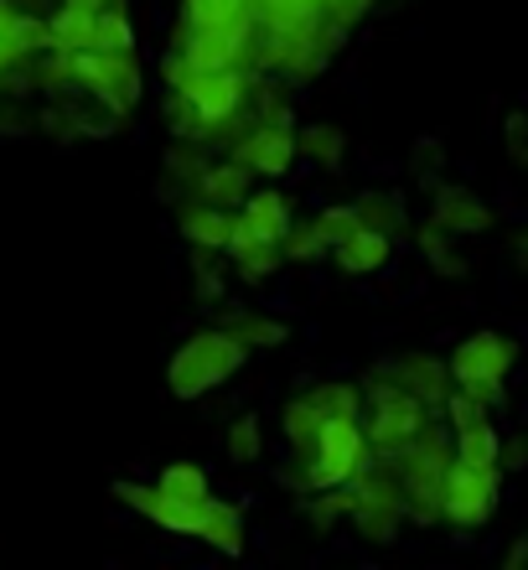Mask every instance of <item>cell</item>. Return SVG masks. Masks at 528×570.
Instances as JSON below:
<instances>
[{
	"instance_id": "6da1fadb",
	"label": "cell",
	"mask_w": 528,
	"mask_h": 570,
	"mask_svg": "<svg viewBox=\"0 0 528 570\" xmlns=\"http://www.w3.org/2000/svg\"><path fill=\"white\" fill-rule=\"evenodd\" d=\"M114 498L140 509L151 524L171 529V534L208 540L218 556H243V513L223 498H171L161 488H146V482H114Z\"/></svg>"
},
{
	"instance_id": "7a4b0ae2",
	"label": "cell",
	"mask_w": 528,
	"mask_h": 570,
	"mask_svg": "<svg viewBox=\"0 0 528 570\" xmlns=\"http://www.w3.org/2000/svg\"><path fill=\"white\" fill-rule=\"evenodd\" d=\"M399 482H405V513L415 519L420 529H436L440 524V493H446V472L456 462V446H451V425H425L405 451L389 456Z\"/></svg>"
},
{
	"instance_id": "3957f363",
	"label": "cell",
	"mask_w": 528,
	"mask_h": 570,
	"mask_svg": "<svg viewBox=\"0 0 528 570\" xmlns=\"http://www.w3.org/2000/svg\"><path fill=\"white\" fill-rule=\"evenodd\" d=\"M368 466H373L368 425L358 415H332V421H321L311 451L296 456V466L286 478H296V488H306V493H317V488H342V482H352Z\"/></svg>"
},
{
	"instance_id": "277c9868",
	"label": "cell",
	"mask_w": 528,
	"mask_h": 570,
	"mask_svg": "<svg viewBox=\"0 0 528 570\" xmlns=\"http://www.w3.org/2000/svg\"><path fill=\"white\" fill-rule=\"evenodd\" d=\"M243 363H249V347H243L233 332L208 327L177 347V358L167 363V384L177 400H202V394L218 390L223 379L239 374Z\"/></svg>"
},
{
	"instance_id": "5b68a950",
	"label": "cell",
	"mask_w": 528,
	"mask_h": 570,
	"mask_svg": "<svg viewBox=\"0 0 528 570\" xmlns=\"http://www.w3.org/2000/svg\"><path fill=\"white\" fill-rule=\"evenodd\" d=\"M451 379L456 390L477 394L487 410L502 405V390H508V374L518 368V343L508 337V332H471V337H461V343L451 347Z\"/></svg>"
},
{
	"instance_id": "8992f818",
	"label": "cell",
	"mask_w": 528,
	"mask_h": 570,
	"mask_svg": "<svg viewBox=\"0 0 528 570\" xmlns=\"http://www.w3.org/2000/svg\"><path fill=\"white\" fill-rule=\"evenodd\" d=\"M405 519V482H399L389 456H373V466L352 478V524H358L362 540L393 544Z\"/></svg>"
},
{
	"instance_id": "52a82bcc",
	"label": "cell",
	"mask_w": 528,
	"mask_h": 570,
	"mask_svg": "<svg viewBox=\"0 0 528 570\" xmlns=\"http://www.w3.org/2000/svg\"><path fill=\"white\" fill-rule=\"evenodd\" d=\"M368 405H373V421H368V446H373V456H393V451H405L415 435L430 425V410L415 400L409 390H399L393 379H383L373 368L368 374Z\"/></svg>"
},
{
	"instance_id": "ba28073f",
	"label": "cell",
	"mask_w": 528,
	"mask_h": 570,
	"mask_svg": "<svg viewBox=\"0 0 528 570\" xmlns=\"http://www.w3.org/2000/svg\"><path fill=\"white\" fill-rule=\"evenodd\" d=\"M502 466H467V462H451L446 472V493H440V524L451 529H487L492 513L502 503Z\"/></svg>"
},
{
	"instance_id": "9c48e42d",
	"label": "cell",
	"mask_w": 528,
	"mask_h": 570,
	"mask_svg": "<svg viewBox=\"0 0 528 570\" xmlns=\"http://www.w3.org/2000/svg\"><path fill=\"white\" fill-rule=\"evenodd\" d=\"M296 156L301 150H296V136H290L286 120H255L233 140V161L249 166L255 177H286Z\"/></svg>"
},
{
	"instance_id": "30bf717a",
	"label": "cell",
	"mask_w": 528,
	"mask_h": 570,
	"mask_svg": "<svg viewBox=\"0 0 528 570\" xmlns=\"http://www.w3.org/2000/svg\"><path fill=\"white\" fill-rule=\"evenodd\" d=\"M383 379H393L399 390H409L415 400H420L430 415H436L440 405H446V394L456 390L451 379V363L436 358V353H399V358H389L383 368H378Z\"/></svg>"
},
{
	"instance_id": "8fae6325",
	"label": "cell",
	"mask_w": 528,
	"mask_h": 570,
	"mask_svg": "<svg viewBox=\"0 0 528 570\" xmlns=\"http://www.w3.org/2000/svg\"><path fill=\"white\" fill-rule=\"evenodd\" d=\"M430 224H440L456 239H477L498 224V213L487 208V197H477L471 187H456V181H436L430 187Z\"/></svg>"
},
{
	"instance_id": "7c38bea8",
	"label": "cell",
	"mask_w": 528,
	"mask_h": 570,
	"mask_svg": "<svg viewBox=\"0 0 528 570\" xmlns=\"http://www.w3.org/2000/svg\"><path fill=\"white\" fill-rule=\"evenodd\" d=\"M332 259L342 275H378L393 259V239L378 234V228H358L342 244H332Z\"/></svg>"
},
{
	"instance_id": "4fadbf2b",
	"label": "cell",
	"mask_w": 528,
	"mask_h": 570,
	"mask_svg": "<svg viewBox=\"0 0 528 570\" xmlns=\"http://www.w3.org/2000/svg\"><path fill=\"white\" fill-rule=\"evenodd\" d=\"M249 166H239L233 156L228 161H208L202 166V177H197L192 197H202V203H218V208H243L249 203Z\"/></svg>"
},
{
	"instance_id": "5bb4252c",
	"label": "cell",
	"mask_w": 528,
	"mask_h": 570,
	"mask_svg": "<svg viewBox=\"0 0 528 570\" xmlns=\"http://www.w3.org/2000/svg\"><path fill=\"white\" fill-rule=\"evenodd\" d=\"M233 213L239 208H218V203H181V239L192 249H223L228 228H233Z\"/></svg>"
},
{
	"instance_id": "9a60e30c",
	"label": "cell",
	"mask_w": 528,
	"mask_h": 570,
	"mask_svg": "<svg viewBox=\"0 0 528 570\" xmlns=\"http://www.w3.org/2000/svg\"><path fill=\"white\" fill-rule=\"evenodd\" d=\"M218 327L233 332L249 353H255V347H280L286 343V332H290L286 322H275V316H265V312H249V306H228Z\"/></svg>"
},
{
	"instance_id": "2e32d148",
	"label": "cell",
	"mask_w": 528,
	"mask_h": 570,
	"mask_svg": "<svg viewBox=\"0 0 528 570\" xmlns=\"http://www.w3.org/2000/svg\"><path fill=\"white\" fill-rule=\"evenodd\" d=\"M451 446H456V462H467V466H498V456H502V431L492 425V415H487V421L467 425V431H456Z\"/></svg>"
},
{
	"instance_id": "e0dca14e",
	"label": "cell",
	"mask_w": 528,
	"mask_h": 570,
	"mask_svg": "<svg viewBox=\"0 0 528 570\" xmlns=\"http://www.w3.org/2000/svg\"><path fill=\"white\" fill-rule=\"evenodd\" d=\"M352 208H358V224L362 228H378V234H389V239H399V234H405V197L399 193H362L358 203H352Z\"/></svg>"
},
{
	"instance_id": "ac0fdd59",
	"label": "cell",
	"mask_w": 528,
	"mask_h": 570,
	"mask_svg": "<svg viewBox=\"0 0 528 570\" xmlns=\"http://www.w3.org/2000/svg\"><path fill=\"white\" fill-rule=\"evenodd\" d=\"M47 42H52V52H83V47H93V16L78 11V6H62L58 16H47Z\"/></svg>"
},
{
	"instance_id": "d6986e66",
	"label": "cell",
	"mask_w": 528,
	"mask_h": 570,
	"mask_svg": "<svg viewBox=\"0 0 528 570\" xmlns=\"http://www.w3.org/2000/svg\"><path fill=\"white\" fill-rule=\"evenodd\" d=\"M239 213L259 228V234H265V239H275V244L286 239V228H290V203L275 193V187H270V193H249V203H243Z\"/></svg>"
},
{
	"instance_id": "ffe728a7",
	"label": "cell",
	"mask_w": 528,
	"mask_h": 570,
	"mask_svg": "<svg viewBox=\"0 0 528 570\" xmlns=\"http://www.w3.org/2000/svg\"><path fill=\"white\" fill-rule=\"evenodd\" d=\"M321 421H327V415L317 410V400H311V394H296V400L286 405L280 425H286V441H290V451H296V456H306V451H311V441H317Z\"/></svg>"
},
{
	"instance_id": "44dd1931",
	"label": "cell",
	"mask_w": 528,
	"mask_h": 570,
	"mask_svg": "<svg viewBox=\"0 0 528 570\" xmlns=\"http://www.w3.org/2000/svg\"><path fill=\"white\" fill-rule=\"evenodd\" d=\"M420 255L430 259V271L446 275V281H461V275H467V259L456 255V234H446L440 224L420 228Z\"/></svg>"
},
{
	"instance_id": "7402d4cb",
	"label": "cell",
	"mask_w": 528,
	"mask_h": 570,
	"mask_svg": "<svg viewBox=\"0 0 528 570\" xmlns=\"http://www.w3.org/2000/svg\"><path fill=\"white\" fill-rule=\"evenodd\" d=\"M306 519H311L317 534H332L342 519H352V482H342V488H317V498L306 503Z\"/></svg>"
},
{
	"instance_id": "603a6c76",
	"label": "cell",
	"mask_w": 528,
	"mask_h": 570,
	"mask_svg": "<svg viewBox=\"0 0 528 570\" xmlns=\"http://www.w3.org/2000/svg\"><path fill=\"white\" fill-rule=\"evenodd\" d=\"M249 11V0H181V27L192 31H212V27H228Z\"/></svg>"
},
{
	"instance_id": "cb8c5ba5",
	"label": "cell",
	"mask_w": 528,
	"mask_h": 570,
	"mask_svg": "<svg viewBox=\"0 0 528 570\" xmlns=\"http://www.w3.org/2000/svg\"><path fill=\"white\" fill-rule=\"evenodd\" d=\"M296 150L301 156H311L317 166H342V150H348V136L337 130V125H306L301 136H296Z\"/></svg>"
},
{
	"instance_id": "d4e9b609",
	"label": "cell",
	"mask_w": 528,
	"mask_h": 570,
	"mask_svg": "<svg viewBox=\"0 0 528 570\" xmlns=\"http://www.w3.org/2000/svg\"><path fill=\"white\" fill-rule=\"evenodd\" d=\"M93 47H99V52H130V47H136V27H130L124 0L93 16Z\"/></svg>"
},
{
	"instance_id": "484cf974",
	"label": "cell",
	"mask_w": 528,
	"mask_h": 570,
	"mask_svg": "<svg viewBox=\"0 0 528 570\" xmlns=\"http://www.w3.org/2000/svg\"><path fill=\"white\" fill-rule=\"evenodd\" d=\"M280 255L290 259V265H311V259H321V255H332V244L321 239V228H317V218L311 224H296L290 218V228H286V239H280Z\"/></svg>"
},
{
	"instance_id": "4316f807",
	"label": "cell",
	"mask_w": 528,
	"mask_h": 570,
	"mask_svg": "<svg viewBox=\"0 0 528 570\" xmlns=\"http://www.w3.org/2000/svg\"><path fill=\"white\" fill-rule=\"evenodd\" d=\"M259 451H265V425H259V415H239L233 431H228V462L249 466V462H259Z\"/></svg>"
},
{
	"instance_id": "83f0119b",
	"label": "cell",
	"mask_w": 528,
	"mask_h": 570,
	"mask_svg": "<svg viewBox=\"0 0 528 570\" xmlns=\"http://www.w3.org/2000/svg\"><path fill=\"white\" fill-rule=\"evenodd\" d=\"M156 488L171 498H208V472L192 462H171L161 466V478H156Z\"/></svg>"
},
{
	"instance_id": "f1b7e54d",
	"label": "cell",
	"mask_w": 528,
	"mask_h": 570,
	"mask_svg": "<svg viewBox=\"0 0 528 570\" xmlns=\"http://www.w3.org/2000/svg\"><path fill=\"white\" fill-rule=\"evenodd\" d=\"M218 249H192V291L197 301H223V265H218Z\"/></svg>"
},
{
	"instance_id": "f546056e",
	"label": "cell",
	"mask_w": 528,
	"mask_h": 570,
	"mask_svg": "<svg viewBox=\"0 0 528 570\" xmlns=\"http://www.w3.org/2000/svg\"><path fill=\"white\" fill-rule=\"evenodd\" d=\"M440 415H446V425H451V435L456 431H467V425H477V421H487L492 410L477 400V394H467V390H451L446 394V405H440Z\"/></svg>"
},
{
	"instance_id": "4dcf8cb0",
	"label": "cell",
	"mask_w": 528,
	"mask_h": 570,
	"mask_svg": "<svg viewBox=\"0 0 528 570\" xmlns=\"http://www.w3.org/2000/svg\"><path fill=\"white\" fill-rule=\"evenodd\" d=\"M317 228H321V239L327 244H342L348 239V234H358V208H352V203H337V208H321L317 213Z\"/></svg>"
},
{
	"instance_id": "1f68e13d",
	"label": "cell",
	"mask_w": 528,
	"mask_h": 570,
	"mask_svg": "<svg viewBox=\"0 0 528 570\" xmlns=\"http://www.w3.org/2000/svg\"><path fill=\"white\" fill-rule=\"evenodd\" d=\"M167 166H171V177L181 181V187H187V193H192L197 187V177H202V156H197V140H181V146H171L167 150Z\"/></svg>"
},
{
	"instance_id": "d6a6232c",
	"label": "cell",
	"mask_w": 528,
	"mask_h": 570,
	"mask_svg": "<svg viewBox=\"0 0 528 570\" xmlns=\"http://www.w3.org/2000/svg\"><path fill=\"white\" fill-rule=\"evenodd\" d=\"M280 259H286V255H280V244H265V249H249V255L233 259V265H239V275L249 285H259V281H270V275L280 271Z\"/></svg>"
},
{
	"instance_id": "836d02e7",
	"label": "cell",
	"mask_w": 528,
	"mask_h": 570,
	"mask_svg": "<svg viewBox=\"0 0 528 570\" xmlns=\"http://www.w3.org/2000/svg\"><path fill=\"white\" fill-rule=\"evenodd\" d=\"M502 146H508L514 166H528V115H524V109H514V115H508V125H502Z\"/></svg>"
},
{
	"instance_id": "e575fe53",
	"label": "cell",
	"mask_w": 528,
	"mask_h": 570,
	"mask_svg": "<svg viewBox=\"0 0 528 570\" xmlns=\"http://www.w3.org/2000/svg\"><path fill=\"white\" fill-rule=\"evenodd\" d=\"M502 472H524L528 466V431H514V435H502V456H498Z\"/></svg>"
},
{
	"instance_id": "d590c367",
	"label": "cell",
	"mask_w": 528,
	"mask_h": 570,
	"mask_svg": "<svg viewBox=\"0 0 528 570\" xmlns=\"http://www.w3.org/2000/svg\"><path fill=\"white\" fill-rule=\"evenodd\" d=\"M440 161H446V156H440V140H420V146H415V171H420L425 187H436Z\"/></svg>"
},
{
	"instance_id": "8d00e7d4",
	"label": "cell",
	"mask_w": 528,
	"mask_h": 570,
	"mask_svg": "<svg viewBox=\"0 0 528 570\" xmlns=\"http://www.w3.org/2000/svg\"><path fill=\"white\" fill-rule=\"evenodd\" d=\"M502 566H508V570H524V566H528V534H524V540H514L508 550H502Z\"/></svg>"
},
{
	"instance_id": "74e56055",
	"label": "cell",
	"mask_w": 528,
	"mask_h": 570,
	"mask_svg": "<svg viewBox=\"0 0 528 570\" xmlns=\"http://www.w3.org/2000/svg\"><path fill=\"white\" fill-rule=\"evenodd\" d=\"M62 6H78V11L99 16V11H109V6H120V0H62Z\"/></svg>"
},
{
	"instance_id": "f35d334b",
	"label": "cell",
	"mask_w": 528,
	"mask_h": 570,
	"mask_svg": "<svg viewBox=\"0 0 528 570\" xmlns=\"http://www.w3.org/2000/svg\"><path fill=\"white\" fill-rule=\"evenodd\" d=\"M514 259L528 271V224H524V234H518V244H514Z\"/></svg>"
},
{
	"instance_id": "ab89813d",
	"label": "cell",
	"mask_w": 528,
	"mask_h": 570,
	"mask_svg": "<svg viewBox=\"0 0 528 570\" xmlns=\"http://www.w3.org/2000/svg\"><path fill=\"white\" fill-rule=\"evenodd\" d=\"M47 0H21V11H42Z\"/></svg>"
}]
</instances>
